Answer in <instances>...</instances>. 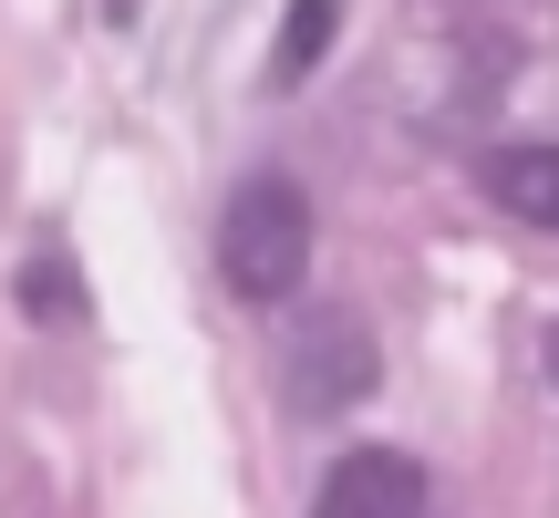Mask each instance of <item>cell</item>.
<instances>
[{"label":"cell","mask_w":559,"mask_h":518,"mask_svg":"<svg viewBox=\"0 0 559 518\" xmlns=\"http://www.w3.org/2000/svg\"><path fill=\"white\" fill-rule=\"evenodd\" d=\"M218 280L239 301H290L311 280V198L290 177H249L218 219Z\"/></svg>","instance_id":"1"},{"label":"cell","mask_w":559,"mask_h":518,"mask_svg":"<svg viewBox=\"0 0 559 518\" xmlns=\"http://www.w3.org/2000/svg\"><path fill=\"white\" fill-rule=\"evenodd\" d=\"M280 374H290L300 415H342V404L373 395V332H362L353 311H311L290 332V353H280Z\"/></svg>","instance_id":"2"},{"label":"cell","mask_w":559,"mask_h":518,"mask_svg":"<svg viewBox=\"0 0 559 518\" xmlns=\"http://www.w3.org/2000/svg\"><path fill=\"white\" fill-rule=\"evenodd\" d=\"M311 518H425V467L404 446H353L311 487Z\"/></svg>","instance_id":"3"},{"label":"cell","mask_w":559,"mask_h":518,"mask_svg":"<svg viewBox=\"0 0 559 518\" xmlns=\"http://www.w3.org/2000/svg\"><path fill=\"white\" fill-rule=\"evenodd\" d=\"M477 187L508 208V219H528V228L559 239V145H498V156L477 166Z\"/></svg>","instance_id":"4"},{"label":"cell","mask_w":559,"mask_h":518,"mask_svg":"<svg viewBox=\"0 0 559 518\" xmlns=\"http://www.w3.org/2000/svg\"><path fill=\"white\" fill-rule=\"evenodd\" d=\"M332 21H342V0H290V21H280V83H300L332 52Z\"/></svg>","instance_id":"5"},{"label":"cell","mask_w":559,"mask_h":518,"mask_svg":"<svg viewBox=\"0 0 559 518\" xmlns=\"http://www.w3.org/2000/svg\"><path fill=\"white\" fill-rule=\"evenodd\" d=\"M539 363H549V384H559V321H549V353H539Z\"/></svg>","instance_id":"6"}]
</instances>
